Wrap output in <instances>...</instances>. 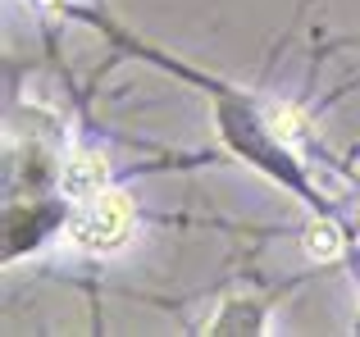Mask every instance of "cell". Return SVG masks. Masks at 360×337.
I'll return each mask as SVG.
<instances>
[{"mask_svg": "<svg viewBox=\"0 0 360 337\" xmlns=\"http://www.w3.org/2000/svg\"><path fill=\"white\" fill-rule=\"evenodd\" d=\"M132 201L123 192H101L96 201L87 205V210L73 219L69 237L78 242L82 251H91V256H119L123 246L132 242Z\"/></svg>", "mask_w": 360, "mask_h": 337, "instance_id": "obj_1", "label": "cell"}, {"mask_svg": "<svg viewBox=\"0 0 360 337\" xmlns=\"http://www.w3.org/2000/svg\"><path fill=\"white\" fill-rule=\"evenodd\" d=\"M110 160L101 151H73L64 160V196L73 201H96L101 192H110Z\"/></svg>", "mask_w": 360, "mask_h": 337, "instance_id": "obj_2", "label": "cell"}, {"mask_svg": "<svg viewBox=\"0 0 360 337\" xmlns=\"http://www.w3.org/2000/svg\"><path fill=\"white\" fill-rule=\"evenodd\" d=\"M301 246H306L310 260H338L342 256V228L333 219H315L306 228V237H301Z\"/></svg>", "mask_w": 360, "mask_h": 337, "instance_id": "obj_3", "label": "cell"}, {"mask_svg": "<svg viewBox=\"0 0 360 337\" xmlns=\"http://www.w3.org/2000/svg\"><path fill=\"white\" fill-rule=\"evenodd\" d=\"M269 133L278 137V142H306V137H310V124H306V114H301L297 105H274Z\"/></svg>", "mask_w": 360, "mask_h": 337, "instance_id": "obj_4", "label": "cell"}, {"mask_svg": "<svg viewBox=\"0 0 360 337\" xmlns=\"http://www.w3.org/2000/svg\"><path fill=\"white\" fill-rule=\"evenodd\" d=\"M356 219H360V205H356Z\"/></svg>", "mask_w": 360, "mask_h": 337, "instance_id": "obj_5", "label": "cell"}]
</instances>
